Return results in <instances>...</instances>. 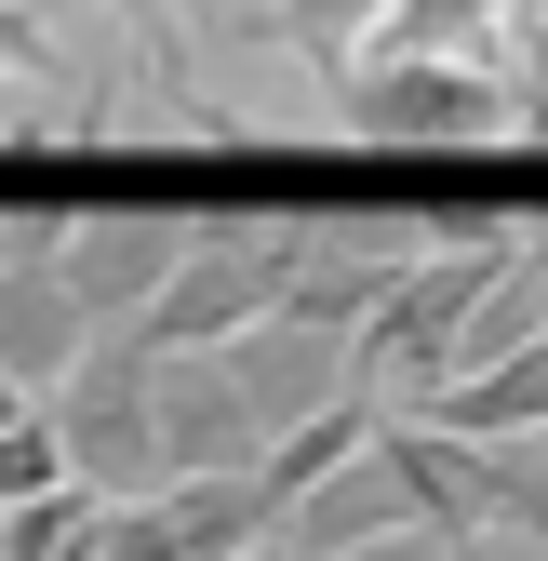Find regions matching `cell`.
Returning <instances> with one entry per match:
<instances>
[{
    "mask_svg": "<svg viewBox=\"0 0 548 561\" xmlns=\"http://www.w3.org/2000/svg\"><path fill=\"white\" fill-rule=\"evenodd\" d=\"M94 561H187V535H174V508H161V495H107Z\"/></svg>",
    "mask_w": 548,
    "mask_h": 561,
    "instance_id": "obj_18",
    "label": "cell"
},
{
    "mask_svg": "<svg viewBox=\"0 0 548 561\" xmlns=\"http://www.w3.org/2000/svg\"><path fill=\"white\" fill-rule=\"evenodd\" d=\"M254 455H267V428H254L241 375L215 347H161V468L187 481V468H254Z\"/></svg>",
    "mask_w": 548,
    "mask_h": 561,
    "instance_id": "obj_6",
    "label": "cell"
},
{
    "mask_svg": "<svg viewBox=\"0 0 548 561\" xmlns=\"http://www.w3.org/2000/svg\"><path fill=\"white\" fill-rule=\"evenodd\" d=\"M295 254H308V215H201L134 334L148 347H228L241 321H267L295 295Z\"/></svg>",
    "mask_w": 548,
    "mask_h": 561,
    "instance_id": "obj_2",
    "label": "cell"
},
{
    "mask_svg": "<svg viewBox=\"0 0 548 561\" xmlns=\"http://www.w3.org/2000/svg\"><path fill=\"white\" fill-rule=\"evenodd\" d=\"M27 401H41V388H27V375H14V362H0V428H14V414H27Z\"/></svg>",
    "mask_w": 548,
    "mask_h": 561,
    "instance_id": "obj_23",
    "label": "cell"
},
{
    "mask_svg": "<svg viewBox=\"0 0 548 561\" xmlns=\"http://www.w3.org/2000/svg\"><path fill=\"white\" fill-rule=\"evenodd\" d=\"M375 428H388V401H375V388H349V401H321L308 428H282V442L254 455V481H267V508H295L308 481H334V468H349V455H362Z\"/></svg>",
    "mask_w": 548,
    "mask_h": 561,
    "instance_id": "obj_12",
    "label": "cell"
},
{
    "mask_svg": "<svg viewBox=\"0 0 548 561\" xmlns=\"http://www.w3.org/2000/svg\"><path fill=\"white\" fill-rule=\"evenodd\" d=\"M522 14H548V0H522Z\"/></svg>",
    "mask_w": 548,
    "mask_h": 561,
    "instance_id": "obj_26",
    "label": "cell"
},
{
    "mask_svg": "<svg viewBox=\"0 0 548 561\" xmlns=\"http://www.w3.org/2000/svg\"><path fill=\"white\" fill-rule=\"evenodd\" d=\"M388 468H401V495H415L442 535H468V522H495V481H482V442H455V428H429V414H388Z\"/></svg>",
    "mask_w": 548,
    "mask_h": 561,
    "instance_id": "obj_10",
    "label": "cell"
},
{
    "mask_svg": "<svg viewBox=\"0 0 548 561\" xmlns=\"http://www.w3.org/2000/svg\"><path fill=\"white\" fill-rule=\"evenodd\" d=\"M134 54H161V81H187V0H107Z\"/></svg>",
    "mask_w": 548,
    "mask_h": 561,
    "instance_id": "obj_20",
    "label": "cell"
},
{
    "mask_svg": "<svg viewBox=\"0 0 548 561\" xmlns=\"http://www.w3.org/2000/svg\"><path fill=\"white\" fill-rule=\"evenodd\" d=\"M334 561H455V535H442V522H388V535L334 548Z\"/></svg>",
    "mask_w": 548,
    "mask_h": 561,
    "instance_id": "obj_22",
    "label": "cell"
},
{
    "mask_svg": "<svg viewBox=\"0 0 548 561\" xmlns=\"http://www.w3.org/2000/svg\"><path fill=\"white\" fill-rule=\"evenodd\" d=\"M54 67H67V54H54V14H27V0H0V81H27V94H41Z\"/></svg>",
    "mask_w": 548,
    "mask_h": 561,
    "instance_id": "obj_19",
    "label": "cell"
},
{
    "mask_svg": "<svg viewBox=\"0 0 548 561\" xmlns=\"http://www.w3.org/2000/svg\"><path fill=\"white\" fill-rule=\"evenodd\" d=\"M161 508H174L187 561H241L254 535H282V508H267L254 468H187V481H161Z\"/></svg>",
    "mask_w": 548,
    "mask_h": 561,
    "instance_id": "obj_11",
    "label": "cell"
},
{
    "mask_svg": "<svg viewBox=\"0 0 548 561\" xmlns=\"http://www.w3.org/2000/svg\"><path fill=\"white\" fill-rule=\"evenodd\" d=\"M54 481H81V468H67V428H54V401H27L14 428H0V508L54 495Z\"/></svg>",
    "mask_w": 548,
    "mask_h": 561,
    "instance_id": "obj_17",
    "label": "cell"
},
{
    "mask_svg": "<svg viewBox=\"0 0 548 561\" xmlns=\"http://www.w3.org/2000/svg\"><path fill=\"white\" fill-rule=\"evenodd\" d=\"M388 522H429L415 495H401V468H388V428L334 468V481H308V495L282 508V535L308 548V561H334V548H362V535H388Z\"/></svg>",
    "mask_w": 548,
    "mask_h": 561,
    "instance_id": "obj_8",
    "label": "cell"
},
{
    "mask_svg": "<svg viewBox=\"0 0 548 561\" xmlns=\"http://www.w3.org/2000/svg\"><path fill=\"white\" fill-rule=\"evenodd\" d=\"M94 334H107V321L67 295V267H54V254H41V267H0V362H14L41 401L81 375V347H94Z\"/></svg>",
    "mask_w": 548,
    "mask_h": 561,
    "instance_id": "obj_7",
    "label": "cell"
},
{
    "mask_svg": "<svg viewBox=\"0 0 548 561\" xmlns=\"http://www.w3.org/2000/svg\"><path fill=\"white\" fill-rule=\"evenodd\" d=\"M362 148H522V81L509 54H362L334 81Z\"/></svg>",
    "mask_w": 548,
    "mask_h": 561,
    "instance_id": "obj_1",
    "label": "cell"
},
{
    "mask_svg": "<svg viewBox=\"0 0 548 561\" xmlns=\"http://www.w3.org/2000/svg\"><path fill=\"white\" fill-rule=\"evenodd\" d=\"M415 414L455 428V442H522V428H548V334L509 347V362H482V375H455V388H429Z\"/></svg>",
    "mask_w": 548,
    "mask_h": 561,
    "instance_id": "obj_9",
    "label": "cell"
},
{
    "mask_svg": "<svg viewBox=\"0 0 548 561\" xmlns=\"http://www.w3.org/2000/svg\"><path fill=\"white\" fill-rule=\"evenodd\" d=\"M267 27H282V54H295V67H321V81H349V67H362V41L388 27V0H282Z\"/></svg>",
    "mask_w": 548,
    "mask_h": 561,
    "instance_id": "obj_15",
    "label": "cell"
},
{
    "mask_svg": "<svg viewBox=\"0 0 548 561\" xmlns=\"http://www.w3.org/2000/svg\"><path fill=\"white\" fill-rule=\"evenodd\" d=\"M201 215H174V201H94V215H67V295H81L94 321H148V295L174 280Z\"/></svg>",
    "mask_w": 548,
    "mask_h": 561,
    "instance_id": "obj_4",
    "label": "cell"
},
{
    "mask_svg": "<svg viewBox=\"0 0 548 561\" xmlns=\"http://www.w3.org/2000/svg\"><path fill=\"white\" fill-rule=\"evenodd\" d=\"M509 81H522V148H548V14H522V41H509Z\"/></svg>",
    "mask_w": 548,
    "mask_h": 561,
    "instance_id": "obj_21",
    "label": "cell"
},
{
    "mask_svg": "<svg viewBox=\"0 0 548 561\" xmlns=\"http://www.w3.org/2000/svg\"><path fill=\"white\" fill-rule=\"evenodd\" d=\"M0 148H27V134H0Z\"/></svg>",
    "mask_w": 548,
    "mask_h": 561,
    "instance_id": "obj_25",
    "label": "cell"
},
{
    "mask_svg": "<svg viewBox=\"0 0 548 561\" xmlns=\"http://www.w3.org/2000/svg\"><path fill=\"white\" fill-rule=\"evenodd\" d=\"M482 481H495V522L548 548V428H522V442H482Z\"/></svg>",
    "mask_w": 548,
    "mask_h": 561,
    "instance_id": "obj_16",
    "label": "cell"
},
{
    "mask_svg": "<svg viewBox=\"0 0 548 561\" xmlns=\"http://www.w3.org/2000/svg\"><path fill=\"white\" fill-rule=\"evenodd\" d=\"M215 362L241 375V401H254V428H267V442H282V428H308L321 401H349V388H362V347H349V334H321V321H295V308L241 321Z\"/></svg>",
    "mask_w": 548,
    "mask_h": 561,
    "instance_id": "obj_5",
    "label": "cell"
},
{
    "mask_svg": "<svg viewBox=\"0 0 548 561\" xmlns=\"http://www.w3.org/2000/svg\"><path fill=\"white\" fill-rule=\"evenodd\" d=\"M241 561H308V548H295V535H254V548H241Z\"/></svg>",
    "mask_w": 548,
    "mask_h": 561,
    "instance_id": "obj_24",
    "label": "cell"
},
{
    "mask_svg": "<svg viewBox=\"0 0 548 561\" xmlns=\"http://www.w3.org/2000/svg\"><path fill=\"white\" fill-rule=\"evenodd\" d=\"M54 428H67V468L94 481V495H161V347L134 334V321H107L94 347H81V375L54 388Z\"/></svg>",
    "mask_w": 548,
    "mask_h": 561,
    "instance_id": "obj_3",
    "label": "cell"
},
{
    "mask_svg": "<svg viewBox=\"0 0 548 561\" xmlns=\"http://www.w3.org/2000/svg\"><path fill=\"white\" fill-rule=\"evenodd\" d=\"M522 0H388L375 54H509Z\"/></svg>",
    "mask_w": 548,
    "mask_h": 561,
    "instance_id": "obj_13",
    "label": "cell"
},
{
    "mask_svg": "<svg viewBox=\"0 0 548 561\" xmlns=\"http://www.w3.org/2000/svg\"><path fill=\"white\" fill-rule=\"evenodd\" d=\"M94 522H107L94 481H54V495L0 508V561H94Z\"/></svg>",
    "mask_w": 548,
    "mask_h": 561,
    "instance_id": "obj_14",
    "label": "cell"
}]
</instances>
